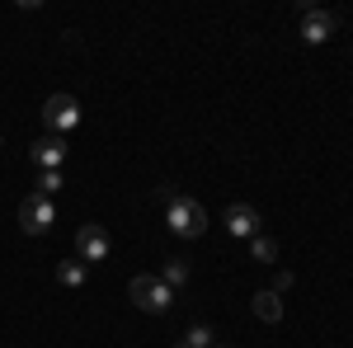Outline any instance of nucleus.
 Instances as JSON below:
<instances>
[{
	"label": "nucleus",
	"mask_w": 353,
	"mask_h": 348,
	"mask_svg": "<svg viewBox=\"0 0 353 348\" xmlns=\"http://www.w3.org/2000/svg\"><path fill=\"white\" fill-rule=\"evenodd\" d=\"M43 123H48L57 136L71 132V127L81 123V104H76V94H48V104H43Z\"/></svg>",
	"instance_id": "nucleus-4"
},
{
	"label": "nucleus",
	"mask_w": 353,
	"mask_h": 348,
	"mask_svg": "<svg viewBox=\"0 0 353 348\" xmlns=\"http://www.w3.org/2000/svg\"><path fill=\"white\" fill-rule=\"evenodd\" d=\"M85 278H90V268H85L81 259H66V264H57V283H61V287H81Z\"/></svg>",
	"instance_id": "nucleus-11"
},
{
	"label": "nucleus",
	"mask_w": 353,
	"mask_h": 348,
	"mask_svg": "<svg viewBox=\"0 0 353 348\" xmlns=\"http://www.w3.org/2000/svg\"><path fill=\"white\" fill-rule=\"evenodd\" d=\"M184 344L189 348H212V325H193L189 334H184Z\"/></svg>",
	"instance_id": "nucleus-13"
},
{
	"label": "nucleus",
	"mask_w": 353,
	"mask_h": 348,
	"mask_svg": "<svg viewBox=\"0 0 353 348\" xmlns=\"http://www.w3.org/2000/svg\"><path fill=\"white\" fill-rule=\"evenodd\" d=\"M161 283L170 287V292H174V287H184V283H189V259H165Z\"/></svg>",
	"instance_id": "nucleus-10"
},
{
	"label": "nucleus",
	"mask_w": 353,
	"mask_h": 348,
	"mask_svg": "<svg viewBox=\"0 0 353 348\" xmlns=\"http://www.w3.org/2000/svg\"><path fill=\"white\" fill-rule=\"evenodd\" d=\"M52 221H57L52 198L28 193L24 203H19V231H24V236H48V231H52Z\"/></svg>",
	"instance_id": "nucleus-3"
},
{
	"label": "nucleus",
	"mask_w": 353,
	"mask_h": 348,
	"mask_svg": "<svg viewBox=\"0 0 353 348\" xmlns=\"http://www.w3.org/2000/svg\"><path fill=\"white\" fill-rule=\"evenodd\" d=\"M57 188H61V170H43V174H38V193H43V198H52Z\"/></svg>",
	"instance_id": "nucleus-14"
},
{
	"label": "nucleus",
	"mask_w": 353,
	"mask_h": 348,
	"mask_svg": "<svg viewBox=\"0 0 353 348\" xmlns=\"http://www.w3.org/2000/svg\"><path fill=\"white\" fill-rule=\"evenodd\" d=\"M226 231H231V236H245V240H254V236L264 231V221H259V212H254L250 203H231V207H226Z\"/></svg>",
	"instance_id": "nucleus-7"
},
{
	"label": "nucleus",
	"mask_w": 353,
	"mask_h": 348,
	"mask_svg": "<svg viewBox=\"0 0 353 348\" xmlns=\"http://www.w3.org/2000/svg\"><path fill=\"white\" fill-rule=\"evenodd\" d=\"M128 296H132V306H141V311H156V316H165V311L174 306V292L165 287L156 273H141V278H132V283H128Z\"/></svg>",
	"instance_id": "nucleus-2"
},
{
	"label": "nucleus",
	"mask_w": 353,
	"mask_h": 348,
	"mask_svg": "<svg viewBox=\"0 0 353 348\" xmlns=\"http://www.w3.org/2000/svg\"><path fill=\"white\" fill-rule=\"evenodd\" d=\"M250 249H254V259H259V264H273V259H278V245H273L269 236H254Z\"/></svg>",
	"instance_id": "nucleus-12"
},
{
	"label": "nucleus",
	"mask_w": 353,
	"mask_h": 348,
	"mask_svg": "<svg viewBox=\"0 0 353 348\" xmlns=\"http://www.w3.org/2000/svg\"><path fill=\"white\" fill-rule=\"evenodd\" d=\"M212 348H226V344H212Z\"/></svg>",
	"instance_id": "nucleus-16"
},
{
	"label": "nucleus",
	"mask_w": 353,
	"mask_h": 348,
	"mask_svg": "<svg viewBox=\"0 0 353 348\" xmlns=\"http://www.w3.org/2000/svg\"><path fill=\"white\" fill-rule=\"evenodd\" d=\"M76 249H81V264H104L113 245H109V236H104V226H94V221H90V226L76 231Z\"/></svg>",
	"instance_id": "nucleus-6"
},
{
	"label": "nucleus",
	"mask_w": 353,
	"mask_h": 348,
	"mask_svg": "<svg viewBox=\"0 0 353 348\" xmlns=\"http://www.w3.org/2000/svg\"><path fill=\"white\" fill-rule=\"evenodd\" d=\"M334 28H339V19L330 14V10H301V43H311V48H321V43H330L334 38Z\"/></svg>",
	"instance_id": "nucleus-5"
},
{
	"label": "nucleus",
	"mask_w": 353,
	"mask_h": 348,
	"mask_svg": "<svg viewBox=\"0 0 353 348\" xmlns=\"http://www.w3.org/2000/svg\"><path fill=\"white\" fill-rule=\"evenodd\" d=\"M254 316H259L264 325L283 320V301H278V292H259V296H254Z\"/></svg>",
	"instance_id": "nucleus-9"
},
{
	"label": "nucleus",
	"mask_w": 353,
	"mask_h": 348,
	"mask_svg": "<svg viewBox=\"0 0 353 348\" xmlns=\"http://www.w3.org/2000/svg\"><path fill=\"white\" fill-rule=\"evenodd\" d=\"M66 161V136H38V141H33V165H38V170H57V165Z\"/></svg>",
	"instance_id": "nucleus-8"
},
{
	"label": "nucleus",
	"mask_w": 353,
	"mask_h": 348,
	"mask_svg": "<svg viewBox=\"0 0 353 348\" xmlns=\"http://www.w3.org/2000/svg\"><path fill=\"white\" fill-rule=\"evenodd\" d=\"M161 203H165V221H170V231L174 236H189V240H198L203 231H208V212H203V203H193V198H184L179 188H161Z\"/></svg>",
	"instance_id": "nucleus-1"
},
{
	"label": "nucleus",
	"mask_w": 353,
	"mask_h": 348,
	"mask_svg": "<svg viewBox=\"0 0 353 348\" xmlns=\"http://www.w3.org/2000/svg\"><path fill=\"white\" fill-rule=\"evenodd\" d=\"M174 348H189V344H184V339H179V344H174Z\"/></svg>",
	"instance_id": "nucleus-15"
}]
</instances>
